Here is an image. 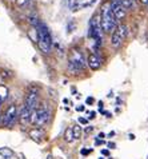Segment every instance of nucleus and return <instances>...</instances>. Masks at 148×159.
Here are the masks:
<instances>
[{"label":"nucleus","mask_w":148,"mask_h":159,"mask_svg":"<svg viewBox=\"0 0 148 159\" xmlns=\"http://www.w3.org/2000/svg\"><path fill=\"white\" fill-rule=\"evenodd\" d=\"M100 25L104 34H112L117 28V20L112 14L110 4H103L102 12H100Z\"/></svg>","instance_id":"nucleus-1"},{"label":"nucleus","mask_w":148,"mask_h":159,"mask_svg":"<svg viewBox=\"0 0 148 159\" xmlns=\"http://www.w3.org/2000/svg\"><path fill=\"white\" fill-rule=\"evenodd\" d=\"M87 61L84 59L83 54L79 50H72L71 51V55H69V63H68V68L73 72H81L84 71L85 67H87Z\"/></svg>","instance_id":"nucleus-2"},{"label":"nucleus","mask_w":148,"mask_h":159,"mask_svg":"<svg viewBox=\"0 0 148 159\" xmlns=\"http://www.w3.org/2000/svg\"><path fill=\"white\" fill-rule=\"evenodd\" d=\"M50 119V110L46 107V106H41V107H36L31 114V123L37 127L44 126Z\"/></svg>","instance_id":"nucleus-3"},{"label":"nucleus","mask_w":148,"mask_h":159,"mask_svg":"<svg viewBox=\"0 0 148 159\" xmlns=\"http://www.w3.org/2000/svg\"><path fill=\"white\" fill-rule=\"evenodd\" d=\"M17 116H19V114H17V107L15 104H11L10 107L7 108L6 114H4V116L2 118V126L3 127H11L14 126V123L16 122Z\"/></svg>","instance_id":"nucleus-4"},{"label":"nucleus","mask_w":148,"mask_h":159,"mask_svg":"<svg viewBox=\"0 0 148 159\" xmlns=\"http://www.w3.org/2000/svg\"><path fill=\"white\" fill-rule=\"evenodd\" d=\"M110 6H111L112 14L115 15V17H116L117 21L121 20V19H124L125 15H127V10H125L123 6H121L120 2H116V0H111Z\"/></svg>","instance_id":"nucleus-5"},{"label":"nucleus","mask_w":148,"mask_h":159,"mask_svg":"<svg viewBox=\"0 0 148 159\" xmlns=\"http://www.w3.org/2000/svg\"><path fill=\"white\" fill-rule=\"evenodd\" d=\"M37 100H39V95H37V91L36 90H31L25 96V102H24V106L27 107L28 110L33 111L37 106Z\"/></svg>","instance_id":"nucleus-6"},{"label":"nucleus","mask_w":148,"mask_h":159,"mask_svg":"<svg viewBox=\"0 0 148 159\" xmlns=\"http://www.w3.org/2000/svg\"><path fill=\"white\" fill-rule=\"evenodd\" d=\"M87 64L89 66L91 70H94V71H96L102 67V59H100V56L98 54H89L88 55V60H87Z\"/></svg>","instance_id":"nucleus-7"},{"label":"nucleus","mask_w":148,"mask_h":159,"mask_svg":"<svg viewBox=\"0 0 148 159\" xmlns=\"http://www.w3.org/2000/svg\"><path fill=\"white\" fill-rule=\"evenodd\" d=\"M31 114H32V111H31V110H28L25 106L21 107L20 114H19V119H20V123L23 126H25L27 123L31 122Z\"/></svg>","instance_id":"nucleus-8"},{"label":"nucleus","mask_w":148,"mask_h":159,"mask_svg":"<svg viewBox=\"0 0 148 159\" xmlns=\"http://www.w3.org/2000/svg\"><path fill=\"white\" fill-rule=\"evenodd\" d=\"M29 136L35 140V142H41V139L44 138V132H43L41 129H39V127H35V129H32L31 131H29Z\"/></svg>","instance_id":"nucleus-9"},{"label":"nucleus","mask_w":148,"mask_h":159,"mask_svg":"<svg viewBox=\"0 0 148 159\" xmlns=\"http://www.w3.org/2000/svg\"><path fill=\"white\" fill-rule=\"evenodd\" d=\"M123 40H124V39L121 38L120 35L116 32V31H114V32H112V36H111V44H112V47H115V48L120 47L121 43H123Z\"/></svg>","instance_id":"nucleus-10"},{"label":"nucleus","mask_w":148,"mask_h":159,"mask_svg":"<svg viewBox=\"0 0 148 159\" xmlns=\"http://www.w3.org/2000/svg\"><path fill=\"white\" fill-rule=\"evenodd\" d=\"M115 31H116V32L119 34L123 39H125V38H127V35H128V27H127V25H124V24L117 25V28H116Z\"/></svg>","instance_id":"nucleus-11"},{"label":"nucleus","mask_w":148,"mask_h":159,"mask_svg":"<svg viewBox=\"0 0 148 159\" xmlns=\"http://www.w3.org/2000/svg\"><path fill=\"white\" fill-rule=\"evenodd\" d=\"M64 138H66L67 142H72L73 139V130H72V127H68V129L66 130V132H64Z\"/></svg>","instance_id":"nucleus-12"},{"label":"nucleus","mask_w":148,"mask_h":159,"mask_svg":"<svg viewBox=\"0 0 148 159\" xmlns=\"http://www.w3.org/2000/svg\"><path fill=\"white\" fill-rule=\"evenodd\" d=\"M72 130H73V138H75V139H80V136H81V127L79 125H76V126L72 127Z\"/></svg>","instance_id":"nucleus-13"},{"label":"nucleus","mask_w":148,"mask_h":159,"mask_svg":"<svg viewBox=\"0 0 148 159\" xmlns=\"http://www.w3.org/2000/svg\"><path fill=\"white\" fill-rule=\"evenodd\" d=\"M0 155L6 157V158H10V157L14 155V152H12V150L7 148V147H4V148H0Z\"/></svg>","instance_id":"nucleus-14"},{"label":"nucleus","mask_w":148,"mask_h":159,"mask_svg":"<svg viewBox=\"0 0 148 159\" xmlns=\"http://www.w3.org/2000/svg\"><path fill=\"white\" fill-rule=\"evenodd\" d=\"M120 4L123 6L125 10H129V8H132L133 7V0H120Z\"/></svg>","instance_id":"nucleus-15"},{"label":"nucleus","mask_w":148,"mask_h":159,"mask_svg":"<svg viewBox=\"0 0 148 159\" xmlns=\"http://www.w3.org/2000/svg\"><path fill=\"white\" fill-rule=\"evenodd\" d=\"M7 88L6 87H4V86H0V100H4V99H6L7 98Z\"/></svg>","instance_id":"nucleus-16"},{"label":"nucleus","mask_w":148,"mask_h":159,"mask_svg":"<svg viewBox=\"0 0 148 159\" xmlns=\"http://www.w3.org/2000/svg\"><path fill=\"white\" fill-rule=\"evenodd\" d=\"M25 3H27V0H17V4H19V6H24Z\"/></svg>","instance_id":"nucleus-17"},{"label":"nucleus","mask_w":148,"mask_h":159,"mask_svg":"<svg viewBox=\"0 0 148 159\" xmlns=\"http://www.w3.org/2000/svg\"><path fill=\"white\" fill-rule=\"evenodd\" d=\"M79 122L81 123V125H85V123H87V119H85V118H79Z\"/></svg>","instance_id":"nucleus-18"},{"label":"nucleus","mask_w":148,"mask_h":159,"mask_svg":"<svg viewBox=\"0 0 148 159\" xmlns=\"http://www.w3.org/2000/svg\"><path fill=\"white\" fill-rule=\"evenodd\" d=\"M81 154H83V155H88V154H89V150H84V148H83V150H81Z\"/></svg>","instance_id":"nucleus-19"},{"label":"nucleus","mask_w":148,"mask_h":159,"mask_svg":"<svg viewBox=\"0 0 148 159\" xmlns=\"http://www.w3.org/2000/svg\"><path fill=\"white\" fill-rule=\"evenodd\" d=\"M92 130H94V127H92V126H88V127H87V129H85V132H87V134H88V132H91Z\"/></svg>","instance_id":"nucleus-20"},{"label":"nucleus","mask_w":148,"mask_h":159,"mask_svg":"<svg viewBox=\"0 0 148 159\" xmlns=\"http://www.w3.org/2000/svg\"><path fill=\"white\" fill-rule=\"evenodd\" d=\"M108 147H110V148H115L116 144H115L114 142H110V143H108Z\"/></svg>","instance_id":"nucleus-21"},{"label":"nucleus","mask_w":148,"mask_h":159,"mask_svg":"<svg viewBox=\"0 0 148 159\" xmlns=\"http://www.w3.org/2000/svg\"><path fill=\"white\" fill-rule=\"evenodd\" d=\"M102 154L103 155H110V151L108 150H102Z\"/></svg>","instance_id":"nucleus-22"},{"label":"nucleus","mask_w":148,"mask_h":159,"mask_svg":"<svg viewBox=\"0 0 148 159\" xmlns=\"http://www.w3.org/2000/svg\"><path fill=\"white\" fill-rule=\"evenodd\" d=\"M87 103H88V104L94 103V98H88V99H87Z\"/></svg>","instance_id":"nucleus-23"},{"label":"nucleus","mask_w":148,"mask_h":159,"mask_svg":"<svg viewBox=\"0 0 148 159\" xmlns=\"http://www.w3.org/2000/svg\"><path fill=\"white\" fill-rule=\"evenodd\" d=\"M95 116H96V112H91V116H89V119H94Z\"/></svg>","instance_id":"nucleus-24"},{"label":"nucleus","mask_w":148,"mask_h":159,"mask_svg":"<svg viewBox=\"0 0 148 159\" xmlns=\"http://www.w3.org/2000/svg\"><path fill=\"white\" fill-rule=\"evenodd\" d=\"M76 110H77V111H83V110H84V107H83V106H79V107H77Z\"/></svg>","instance_id":"nucleus-25"},{"label":"nucleus","mask_w":148,"mask_h":159,"mask_svg":"<svg viewBox=\"0 0 148 159\" xmlns=\"http://www.w3.org/2000/svg\"><path fill=\"white\" fill-rule=\"evenodd\" d=\"M99 138L102 139V138H104V132H100V135H99Z\"/></svg>","instance_id":"nucleus-26"},{"label":"nucleus","mask_w":148,"mask_h":159,"mask_svg":"<svg viewBox=\"0 0 148 159\" xmlns=\"http://www.w3.org/2000/svg\"><path fill=\"white\" fill-rule=\"evenodd\" d=\"M140 2H141L143 4H148V0H140Z\"/></svg>","instance_id":"nucleus-27"},{"label":"nucleus","mask_w":148,"mask_h":159,"mask_svg":"<svg viewBox=\"0 0 148 159\" xmlns=\"http://www.w3.org/2000/svg\"><path fill=\"white\" fill-rule=\"evenodd\" d=\"M47 159H52V157H51V155H50V157H48V158H47Z\"/></svg>","instance_id":"nucleus-28"},{"label":"nucleus","mask_w":148,"mask_h":159,"mask_svg":"<svg viewBox=\"0 0 148 159\" xmlns=\"http://www.w3.org/2000/svg\"><path fill=\"white\" fill-rule=\"evenodd\" d=\"M0 106H2V100H0Z\"/></svg>","instance_id":"nucleus-29"},{"label":"nucleus","mask_w":148,"mask_h":159,"mask_svg":"<svg viewBox=\"0 0 148 159\" xmlns=\"http://www.w3.org/2000/svg\"><path fill=\"white\" fill-rule=\"evenodd\" d=\"M100 159H103V158H100Z\"/></svg>","instance_id":"nucleus-30"}]
</instances>
